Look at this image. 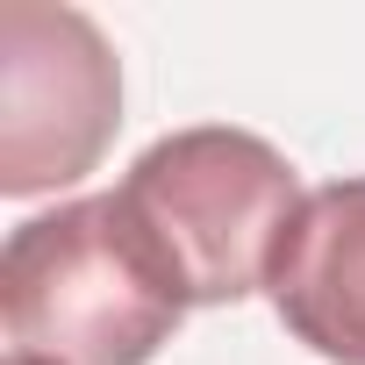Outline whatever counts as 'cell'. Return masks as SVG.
I'll list each match as a JSON object with an SVG mask.
<instances>
[{
  "instance_id": "cell-1",
  "label": "cell",
  "mask_w": 365,
  "mask_h": 365,
  "mask_svg": "<svg viewBox=\"0 0 365 365\" xmlns=\"http://www.w3.org/2000/svg\"><path fill=\"white\" fill-rule=\"evenodd\" d=\"M0 315L15 351L51 365H150L187 322V294L115 194H86L8 230Z\"/></svg>"
},
{
  "instance_id": "cell-2",
  "label": "cell",
  "mask_w": 365,
  "mask_h": 365,
  "mask_svg": "<svg viewBox=\"0 0 365 365\" xmlns=\"http://www.w3.org/2000/svg\"><path fill=\"white\" fill-rule=\"evenodd\" d=\"M115 201L179 279L187 308H230L272 279V258L308 194L287 150L251 129L201 122L136 150Z\"/></svg>"
},
{
  "instance_id": "cell-3",
  "label": "cell",
  "mask_w": 365,
  "mask_h": 365,
  "mask_svg": "<svg viewBox=\"0 0 365 365\" xmlns=\"http://www.w3.org/2000/svg\"><path fill=\"white\" fill-rule=\"evenodd\" d=\"M122 129V65L93 15L51 0L0 8V194H58L108 158Z\"/></svg>"
},
{
  "instance_id": "cell-4",
  "label": "cell",
  "mask_w": 365,
  "mask_h": 365,
  "mask_svg": "<svg viewBox=\"0 0 365 365\" xmlns=\"http://www.w3.org/2000/svg\"><path fill=\"white\" fill-rule=\"evenodd\" d=\"M265 294L294 344L329 365H365V172L301 201Z\"/></svg>"
},
{
  "instance_id": "cell-5",
  "label": "cell",
  "mask_w": 365,
  "mask_h": 365,
  "mask_svg": "<svg viewBox=\"0 0 365 365\" xmlns=\"http://www.w3.org/2000/svg\"><path fill=\"white\" fill-rule=\"evenodd\" d=\"M8 365H51V358H36V351H8Z\"/></svg>"
}]
</instances>
